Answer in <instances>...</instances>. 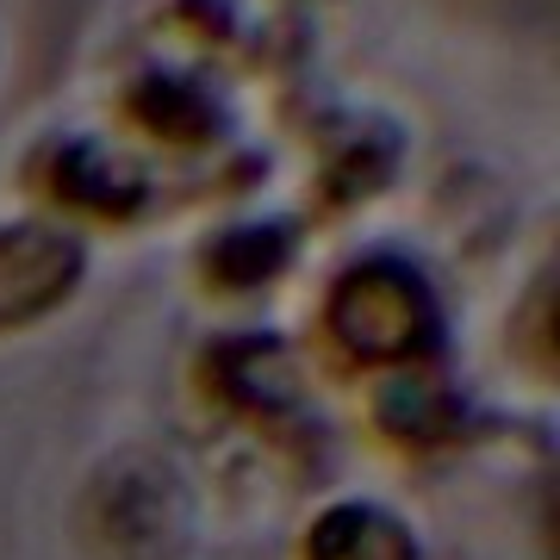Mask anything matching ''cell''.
<instances>
[{"label": "cell", "instance_id": "6da1fadb", "mask_svg": "<svg viewBox=\"0 0 560 560\" xmlns=\"http://www.w3.org/2000/svg\"><path fill=\"white\" fill-rule=\"evenodd\" d=\"M318 324L324 342L361 374H418L448 342V312H442L436 280L393 249L349 261L324 287Z\"/></svg>", "mask_w": 560, "mask_h": 560}, {"label": "cell", "instance_id": "7a4b0ae2", "mask_svg": "<svg viewBox=\"0 0 560 560\" xmlns=\"http://www.w3.org/2000/svg\"><path fill=\"white\" fill-rule=\"evenodd\" d=\"M88 287V243L62 219L0 224V337L38 330Z\"/></svg>", "mask_w": 560, "mask_h": 560}, {"label": "cell", "instance_id": "3957f363", "mask_svg": "<svg viewBox=\"0 0 560 560\" xmlns=\"http://www.w3.org/2000/svg\"><path fill=\"white\" fill-rule=\"evenodd\" d=\"M38 194L57 206L62 219L131 224L150 206V180L125 156H113L101 138H62L38 162Z\"/></svg>", "mask_w": 560, "mask_h": 560}, {"label": "cell", "instance_id": "277c9868", "mask_svg": "<svg viewBox=\"0 0 560 560\" xmlns=\"http://www.w3.org/2000/svg\"><path fill=\"white\" fill-rule=\"evenodd\" d=\"M206 393L237 411V418H280L293 393H300V368L287 361V342L280 337H224L200 355Z\"/></svg>", "mask_w": 560, "mask_h": 560}, {"label": "cell", "instance_id": "5b68a950", "mask_svg": "<svg viewBox=\"0 0 560 560\" xmlns=\"http://www.w3.org/2000/svg\"><path fill=\"white\" fill-rule=\"evenodd\" d=\"M300 560H423V541L386 499L349 492L305 523Z\"/></svg>", "mask_w": 560, "mask_h": 560}, {"label": "cell", "instance_id": "8992f818", "mask_svg": "<svg viewBox=\"0 0 560 560\" xmlns=\"http://www.w3.org/2000/svg\"><path fill=\"white\" fill-rule=\"evenodd\" d=\"M125 119L143 138L168 143V150H206L224 138V106L212 101V88L175 69H150L125 88Z\"/></svg>", "mask_w": 560, "mask_h": 560}, {"label": "cell", "instance_id": "52a82bcc", "mask_svg": "<svg viewBox=\"0 0 560 560\" xmlns=\"http://www.w3.org/2000/svg\"><path fill=\"white\" fill-rule=\"evenodd\" d=\"M300 261V224L293 219H237L200 243V275L219 293H261Z\"/></svg>", "mask_w": 560, "mask_h": 560}, {"label": "cell", "instance_id": "ba28073f", "mask_svg": "<svg viewBox=\"0 0 560 560\" xmlns=\"http://www.w3.org/2000/svg\"><path fill=\"white\" fill-rule=\"evenodd\" d=\"M455 423H460L455 393L430 381V368H418V374H393V386H386V399H381V430L386 436L411 442V448H430V442L455 436Z\"/></svg>", "mask_w": 560, "mask_h": 560}]
</instances>
